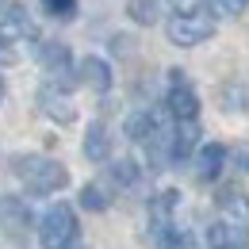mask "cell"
I'll return each mask as SVG.
<instances>
[{
    "instance_id": "cell-20",
    "label": "cell",
    "mask_w": 249,
    "mask_h": 249,
    "mask_svg": "<svg viewBox=\"0 0 249 249\" xmlns=\"http://www.w3.org/2000/svg\"><path fill=\"white\" fill-rule=\"evenodd\" d=\"M211 4H215L222 16H242V12L249 8V0H211Z\"/></svg>"
},
{
    "instance_id": "cell-18",
    "label": "cell",
    "mask_w": 249,
    "mask_h": 249,
    "mask_svg": "<svg viewBox=\"0 0 249 249\" xmlns=\"http://www.w3.org/2000/svg\"><path fill=\"white\" fill-rule=\"evenodd\" d=\"M111 177H115V184H134L138 180V165L134 161H115L111 165Z\"/></svg>"
},
{
    "instance_id": "cell-24",
    "label": "cell",
    "mask_w": 249,
    "mask_h": 249,
    "mask_svg": "<svg viewBox=\"0 0 249 249\" xmlns=\"http://www.w3.org/2000/svg\"><path fill=\"white\" fill-rule=\"evenodd\" d=\"M0 100H4V77H0Z\"/></svg>"
},
{
    "instance_id": "cell-17",
    "label": "cell",
    "mask_w": 249,
    "mask_h": 249,
    "mask_svg": "<svg viewBox=\"0 0 249 249\" xmlns=\"http://www.w3.org/2000/svg\"><path fill=\"white\" fill-rule=\"evenodd\" d=\"M0 215H4V222H8V226H16V230H19V226L27 222V207H23V203H16V199H4Z\"/></svg>"
},
{
    "instance_id": "cell-15",
    "label": "cell",
    "mask_w": 249,
    "mask_h": 249,
    "mask_svg": "<svg viewBox=\"0 0 249 249\" xmlns=\"http://www.w3.org/2000/svg\"><path fill=\"white\" fill-rule=\"evenodd\" d=\"M126 16L138 27H154L161 19V0H126Z\"/></svg>"
},
{
    "instance_id": "cell-1",
    "label": "cell",
    "mask_w": 249,
    "mask_h": 249,
    "mask_svg": "<svg viewBox=\"0 0 249 249\" xmlns=\"http://www.w3.org/2000/svg\"><path fill=\"white\" fill-rule=\"evenodd\" d=\"M12 169L27 184V192H35V196H46V192H58V188L69 184L65 165L54 161V157H42V154H19L12 161Z\"/></svg>"
},
{
    "instance_id": "cell-21",
    "label": "cell",
    "mask_w": 249,
    "mask_h": 249,
    "mask_svg": "<svg viewBox=\"0 0 249 249\" xmlns=\"http://www.w3.org/2000/svg\"><path fill=\"white\" fill-rule=\"evenodd\" d=\"M207 246H211V249H230V242H226V234H222V226H218V222L207 226Z\"/></svg>"
},
{
    "instance_id": "cell-7",
    "label": "cell",
    "mask_w": 249,
    "mask_h": 249,
    "mask_svg": "<svg viewBox=\"0 0 249 249\" xmlns=\"http://www.w3.org/2000/svg\"><path fill=\"white\" fill-rule=\"evenodd\" d=\"M35 23H31V16L19 8V4H8L4 12H0V42H19V38H35Z\"/></svg>"
},
{
    "instance_id": "cell-10",
    "label": "cell",
    "mask_w": 249,
    "mask_h": 249,
    "mask_svg": "<svg viewBox=\"0 0 249 249\" xmlns=\"http://www.w3.org/2000/svg\"><path fill=\"white\" fill-rule=\"evenodd\" d=\"M38 100H42V111H46L50 119H58V123H69V119H73V104H69V89H58V85H46V89L38 92Z\"/></svg>"
},
{
    "instance_id": "cell-5",
    "label": "cell",
    "mask_w": 249,
    "mask_h": 249,
    "mask_svg": "<svg viewBox=\"0 0 249 249\" xmlns=\"http://www.w3.org/2000/svg\"><path fill=\"white\" fill-rule=\"evenodd\" d=\"M165 107H169V115L177 123H196V115H199V96L192 92V85L180 77V69H173V85H169V96H165Z\"/></svg>"
},
{
    "instance_id": "cell-11",
    "label": "cell",
    "mask_w": 249,
    "mask_h": 249,
    "mask_svg": "<svg viewBox=\"0 0 249 249\" xmlns=\"http://www.w3.org/2000/svg\"><path fill=\"white\" fill-rule=\"evenodd\" d=\"M180 203V192L169 188V192H157L150 199V230H161V226H173V211Z\"/></svg>"
},
{
    "instance_id": "cell-9",
    "label": "cell",
    "mask_w": 249,
    "mask_h": 249,
    "mask_svg": "<svg viewBox=\"0 0 249 249\" xmlns=\"http://www.w3.org/2000/svg\"><path fill=\"white\" fill-rule=\"evenodd\" d=\"M222 165H226V146H218V142H207L199 157H196V180H215L218 173H222Z\"/></svg>"
},
{
    "instance_id": "cell-4",
    "label": "cell",
    "mask_w": 249,
    "mask_h": 249,
    "mask_svg": "<svg viewBox=\"0 0 249 249\" xmlns=\"http://www.w3.org/2000/svg\"><path fill=\"white\" fill-rule=\"evenodd\" d=\"M211 35H215V19L203 16V12H196V16H173L169 19V42H177V46H199Z\"/></svg>"
},
{
    "instance_id": "cell-2",
    "label": "cell",
    "mask_w": 249,
    "mask_h": 249,
    "mask_svg": "<svg viewBox=\"0 0 249 249\" xmlns=\"http://www.w3.org/2000/svg\"><path fill=\"white\" fill-rule=\"evenodd\" d=\"M218 226L226 234L230 249H246L249 246V196L238 188H226L218 196Z\"/></svg>"
},
{
    "instance_id": "cell-12",
    "label": "cell",
    "mask_w": 249,
    "mask_h": 249,
    "mask_svg": "<svg viewBox=\"0 0 249 249\" xmlns=\"http://www.w3.org/2000/svg\"><path fill=\"white\" fill-rule=\"evenodd\" d=\"M196 138H199V126L196 123H177L173 138H169V161H184L196 150Z\"/></svg>"
},
{
    "instance_id": "cell-22",
    "label": "cell",
    "mask_w": 249,
    "mask_h": 249,
    "mask_svg": "<svg viewBox=\"0 0 249 249\" xmlns=\"http://www.w3.org/2000/svg\"><path fill=\"white\" fill-rule=\"evenodd\" d=\"M173 8H177V16H196L203 8V0H173Z\"/></svg>"
},
{
    "instance_id": "cell-6",
    "label": "cell",
    "mask_w": 249,
    "mask_h": 249,
    "mask_svg": "<svg viewBox=\"0 0 249 249\" xmlns=\"http://www.w3.org/2000/svg\"><path fill=\"white\" fill-rule=\"evenodd\" d=\"M38 62L46 65V73H54L50 85H58V89H69V85H73V58H69V50H65L62 42L38 46Z\"/></svg>"
},
{
    "instance_id": "cell-26",
    "label": "cell",
    "mask_w": 249,
    "mask_h": 249,
    "mask_svg": "<svg viewBox=\"0 0 249 249\" xmlns=\"http://www.w3.org/2000/svg\"><path fill=\"white\" fill-rule=\"evenodd\" d=\"M69 249H85V246H69Z\"/></svg>"
},
{
    "instance_id": "cell-13",
    "label": "cell",
    "mask_w": 249,
    "mask_h": 249,
    "mask_svg": "<svg viewBox=\"0 0 249 249\" xmlns=\"http://www.w3.org/2000/svg\"><path fill=\"white\" fill-rule=\"evenodd\" d=\"M161 126H165V123H161L157 111H138V115L126 119V138H134V142H150Z\"/></svg>"
},
{
    "instance_id": "cell-14",
    "label": "cell",
    "mask_w": 249,
    "mask_h": 249,
    "mask_svg": "<svg viewBox=\"0 0 249 249\" xmlns=\"http://www.w3.org/2000/svg\"><path fill=\"white\" fill-rule=\"evenodd\" d=\"M111 154V138H107V126L104 123H92L85 130V157L89 161H107Z\"/></svg>"
},
{
    "instance_id": "cell-25",
    "label": "cell",
    "mask_w": 249,
    "mask_h": 249,
    "mask_svg": "<svg viewBox=\"0 0 249 249\" xmlns=\"http://www.w3.org/2000/svg\"><path fill=\"white\" fill-rule=\"evenodd\" d=\"M4 8H8V0H0V12H4Z\"/></svg>"
},
{
    "instance_id": "cell-8",
    "label": "cell",
    "mask_w": 249,
    "mask_h": 249,
    "mask_svg": "<svg viewBox=\"0 0 249 249\" xmlns=\"http://www.w3.org/2000/svg\"><path fill=\"white\" fill-rule=\"evenodd\" d=\"M77 77H81L92 92H107V89H111V65L104 62V58H81Z\"/></svg>"
},
{
    "instance_id": "cell-19",
    "label": "cell",
    "mask_w": 249,
    "mask_h": 249,
    "mask_svg": "<svg viewBox=\"0 0 249 249\" xmlns=\"http://www.w3.org/2000/svg\"><path fill=\"white\" fill-rule=\"evenodd\" d=\"M42 4H46V12L58 16V19H69V16L77 12V0H42Z\"/></svg>"
},
{
    "instance_id": "cell-16",
    "label": "cell",
    "mask_w": 249,
    "mask_h": 249,
    "mask_svg": "<svg viewBox=\"0 0 249 249\" xmlns=\"http://www.w3.org/2000/svg\"><path fill=\"white\" fill-rule=\"evenodd\" d=\"M107 203H111V196H107L100 184L81 188V207H89V211H107Z\"/></svg>"
},
{
    "instance_id": "cell-3",
    "label": "cell",
    "mask_w": 249,
    "mask_h": 249,
    "mask_svg": "<svg viewBox=\"0 0 249 249\" xmlns=\"http://www.w3.org/2000/svg\"><path fill=\"white\" fill-rule=\"evenodd\" d=\"M38 242H42V249H69L77 242V215H73L69 203H54L42 215V222H38Z\"/></svg>"
},
{
    "instance_id": "cell-23",
    "label": "cell",
    "mask_w": 249,
    "mask_h": 249,
    "mask_svg": "<svg viewBox=\"0 0 249 249\" xmlns=\"http://www.w3.org/2000/svg\"><path fill=\"white\" fill-rule=\"evenodd\" d=\"M12 62H16V54H12V50L0 42V65H12Z\"/></svg>"
}]
</instances>
